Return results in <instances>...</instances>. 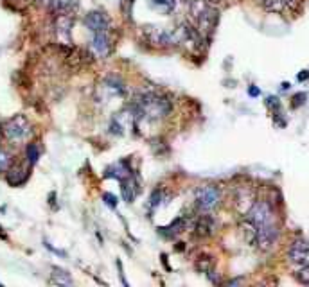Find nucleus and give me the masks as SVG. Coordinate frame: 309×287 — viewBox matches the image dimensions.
<instances>
[{"mask_svg": "<svg viewBox=\"0 0 309 287\" xmlns=\"http://www.w3.org/2000/svg\"><path fill=\"white\" fill-rule=\"evenodd\" d=\"M160 201H162V192H160V190L151 194V204H153V207H159Z\"/></svg>", "mask_w": 309, "mask_h": 287, "instance_id": "24", "label": "nucleus"}, {"mask_svg": "<svg viewBox=\"0 0 309 287\" xmlns=\"http://www.w3.org/2000/svg\"><path fill=\"white\" fill-rule=\"evenodd\" d=\"M305 97H307L305 94H297V95L293 97V106H300V104H304Z\"/></svg>", "mask_w": 309, "mask_h": 287, "instance_id": "25", "label": "nucleus"}, {"mask_svg": "<svg viewBox=\"0 0 309 287\" xmlns=\"http://www.w3.org/2000/svg\"><path fill=\"white\" fill-rule=\"evenodd\" d=\"M0 285H2V283H0Z\"/></svg>", "mask_w": 309, "mask_h": 287, "instance_id": "28", "label": "nucleus"}, {"mask_svg": "<svg viewBox=\"0 0 309 287\" xmlns=\"http://www.w3.org/2000/svg\"><path fill=\"white\" fill-rule=\"evenodd\" d=\"M183 226H185V221L182 219V217H178V219L175 221V223L171 224V226H167V228H164V230H167V232H164L166 235H169V237H175L176 233H180L183 230Z\"/></svg>", "mask_w": 309, "mask_h": 287, "instance_id": "17", "label": "nucleus"}, {"mask_svg": "<svg viewBox=\"0 0 309 287\" xmlns=\"http://www.w3.org/2000/svg\"><path fill=\"white\" fill-rule=\"evenodd\" d=\"M297 0H262V4L268 11H284L288 6H293Z\"/></svg>", "mask_w": 309, "mask_h": 287, "instance_id": "14", "label": "nucleus"}, {"mask_svg": "<svg viewBox=\"0 0 309 287\" xmlns=\"http://www.w3.org/2000/svg\"><path fill=\"white\" fill-rule=\"evenodd\" d=\"M25 154H27L29 166H34L36 161H38V158H40V149H38L36 144H29L27 149H25Z\"/></svg>", "mask_w": 309, "mask_h": 287, "instance_id": "18", "label": "nucleus"}, {"mask_svg": "<svg viewBox=\"0 0 309 287\" xmlns=\"http://www.w3.org/2000/svg\"><path fill=\"white\" fill-rule=\"evenodd\" d=\"M51 4L56 11H68L75 6V0H51Z\"/></svg>", "mask_w": 309, "mask_h": 287, "instance_id": "19", "label": "nucleus"}, {"mask_svg": "<svg viewBox=\"0 0 309 287\" xmlns=\"http://www.w3.org/2000/svg\"><path fill=\"white\" fill-rule=\"evenodd\" d=\"M85 25L90 29L92 32H106L110 27V20L103 11H90L85 16Z\"/></svg>", "mask_w": 309, "mask_h": 287, "instance_id": "8", "label": "nucleus"}, {"mask_svg": "<svg viewBox=\"0 0 309 287\" xmlns=\"http://www.w3.org/2000/svg\"><path fill=\"white\" fill-rule=\"evenodd\" d=\"M171 113V101L160 94H142L135 102V117L160 120Z\"/></svg>", "mask_w": 309, "mask_h": 287, "instance_id": "1", "label": "nucleus"}, {"mask_svg": "<svg viewBox=\"0 0 309 287\" xmlns=\"http://www.w3.org/2000/svg\"><path fill=\"white\" fill-rule=\"evenodd\" d=\"M248 94L252 95V97H255V95H259V94H261V92H259V88H254V87H252V88H250V90H248Z\"/></svg>", "mask_w": 309, "mask_h": 287, "instance_id": "26", "label": "nucleus"}, {"mask_svg": "<svg viewBox=\"0 0 309 287\" xmlns=\"http://www.w3.org/2000/svg\"><path fill=\"white\" fill-rule=\"evenodd\" d=\"M146 36L153 45H159V47H173V45L178 44L175 32H169L162 27H147Z\"/></svg>", "mask_w": 309, "mask_h": 287, "instance_id": "6", "label": "nucleus"}, {"mask_svg": "<svg viewBox=\"0 0 309 287\" xmlns=\"http://www.w3.org/2000/svg\"><path fill=\"white\" fill-rule=\"evenodd\" d=\"M52 282L58 283V285H72V278L65 269L61 268H52V275H51Z\"/></svg>", "mask_w": 309, "mask_h": 287, "instance_id": "15", "label": "nucleus"}, {"mask_svg": "<svg viewBox=\"0 0 309 287\" xmlns=\"http://www.w3.org/2000/svg\"><path fill=\"white\" fill-rule=\"evenodd\" d=\"M309 74L307 72H302V74H298V81H304V79H307Z\"/></svg>", "mask_w": 309, "mask_h": 287, "instance_id": "27", "label": "nucleus"}, {"mask_svg": "<svg viewBox=\"0 0 309 287\" xmlns=\"http://www.w3.org/2000/svg\"><path fill=\"white\" fill-rule=\"evenodd\" d=\"M297 280L304 285H309V266H304L297 271Z\"/></svg>", "mask_w": 309, "mask_h": 287, "instance_id": "22", "label": "nucleus"}, {"mask_svg": "<svg viewBox=\"0 0 309 287\" xmlns=\"http://www.w3.org/2000/svg\"><path fill=\"white\" fill-rule=\"evenodd\" d=\"M246 219L254 224L255 228L262 226V224L274 223V212H272V207L268 204V201H254L250 204L248 212H246Z\"/></svg>", "mask_w": 309, "mask_h": 287, "instance_id": "3", "label": "nucleus"}, {"mask_svg": "<svg viewBox=\"0 0 309 287\" xmlns=\"http://www.w3.org/2000/svg\"><path fill=\"white\" fill-rule=\"evenodd\" d=\"M151 4H153L154 8L164 9V11H173L176 0H151Z\"/></svg>", "mask_w": 309, "mask_h": 287, "instance_id": "20", "label": "nucleus"}, {"mask_svg": "<svg viewBox=\"0 0 309 287\" xmlns=\"http://www.w3.org/2000/svg\"><path fill=\"white\" fill-rule=\"evenodd\" d=\"M121 190H123L124 201H128V203H133L135 197L139 196V192H140L139 180H137V176H135V174H130L128 178H124Z\"/></svg>", "mask_w": 309, "mask_h": 287, "instance_id": "10", "label": "nucleus"}, {"mask_svg": "<svg viewBox=\"0 0 309 287\" xmlns=\"http://www.w3.org/2000/svg\"><path fill=\"white\" fill-rule=\"evenodd\" d=\"M13 166V156L6 149H0V173H8Z\"/></svg>", "mask_w": 309, "mask_h": 287, "instance_id": "16", "label": "nucleus"}, {"mask_svg": "<svg viewBox=\"0 0 309 287\" xmlns=\"http://www.w3.org/2000/svg\"><path fill=\"white\" fill-rule=\"evenodd\" d=\"M103 199H104V203H106L108 207H110V209H115V207H117V197H115L113 194L106 192V194L103 196Z\"/></svg>", "mask_w": 309, "mask_h": 287, "instance_id": "23", "label": "nucleus"}, {"mask_svg": "<svg viewBox=\"0 0 309 287\" xmlns=\"http://www.w3.org/2000/svg\"><path fill=\"white\" fill-rule=\"evenodd\" d=\"M29 133H31V124L25 115H15L4 124V135L13 142L24 140Z\"/></svg>", "mask_w": 309, "mask_h": 287, "instance_id": "2", "label": "nucleus"}, {"mask_svg": "<svg viewBox=\"0 0 309 287\" xmlns=\"http://www.w3.org/2000/svg\"><path fill=\"white\" fill-rule=\"evenodd\" d=\"M279 237V230L274 223L269 224H262V226H257L255 228V244H257L261 250H269L277 242Z\"/></svg>", "mask_w": 309, "mask_h": 287, "instance_id": "5", "label": "nucleus"}, {"mask_svg": "<svg viewBox=\"0 0 309 287\" xmlns=\"http://www.w3.org/2000/svg\"><path fill=\"white\" fill-rule=\"evenodd\" d=\"M92 52H94L97 58H106L111 51V44L110 38H108L106 32H95L94 38H92Z\"/></svg>", "mask_w": 309, "mask_h": 287, "instance_id": "9", "label": "nucleus"}, {"mask_svg": "<svg viewBox=\"0 0 309 287\" xmlns=\"http://www.w3.org/2000/svg\"><path fill=\"white\" fill-rule=\"evenodd\" d=\"M216 221L212 219V216H202L195 224V233L198 237H209L214 233Z\"/></svg>", "mask_w": 309, "mask_h": 287, "instance_id": "11", "label": "nucleus"}, {"mask_svg": "<svg viewBox=\"0 0 309 287\" xmlns=\"http://www.w3.org/2000/svg\"><path fill=\"white\" fill-rule=\"evenodd\" d=\"M219 190L214 185H207L196 192V207L202 212H210L219 204Z\"/></svg>", "mask_w": 309, "mask_h": 287, "instance_id": "4", "label": "nucleus"}, {"mask_svg": "<svg viewBox=\"0 0 309 287\" xmlns=\"http://www.w3.org/2000/svg\"><path fill=\"white\" fill-rule=\"evenodd\" d=\"M25 180H27V171H24L22 167H15V169H9V171H8V181H9V185L18 187V185H22V183H24Z\"/></svg>", "mask_w": 309, "mask_h": 287, "instance_id": "13", "label": "nucleus"}, {"mask_svg": "<svg viewBox=\"0 0 309 287\" xmlns=\"http://www.w3.org/2000/svg\"><path fill=\"white\" fill-rule=\"evenodd\" d=\"M131 173L130 166H128L126 161H119V163H115V166H111L110 169L106 171V178H115V180H121L123 181L124 178H128Z\"/></svg>", "mask_w": 309, "mask_h": 287, "instance_id": "12", "label": "nucleus"}, {"mask_svg": "<svg viewBox=\"0 0 309 287\" xmlns=\"http://www.w3.org/2000/svg\"><path fill=\"white\" fill-rule=\"evenodd\" d=\"M196 268L203 273H210V269H212V259H210V257H202V259L196 262Z\"/></svg>", "mask_w": 309, "mask_h": 287, "instance_id": "21", "label": "nucleus"}, {"mask_svg": "<svg viewBox=\"0 0 309 287\" xmlns=\"http://www.w3.org/2000/svg\"><path fill=\"white\" fill-rule=\"evenodd\" d=\"M288 259L293 266H298V268L309 266V244L302 242V240L293 242L288 252Z\"/></svg>", "mask_w": 309, "mask_h": 287, "instance_id": "7", "label": "nucleus"}]
</instances>
